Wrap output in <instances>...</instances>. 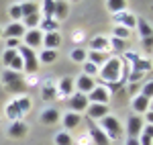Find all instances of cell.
<instances>
[{
	"instance_id": "5bb4252c",
	"label": "cell",
	"mask_w": 153,
	"mask_h": 145,
	"mask_svg": "<svg viewBox=\"0 0 153 145\" xmlns=\"http://www.w3.org/2000/svg\"><path fill=\"white\" fill-rule=\"evenodd\" d=\"M29 131V127L25 125L23 121H10V127H8V137L12 139H23Z\"/></svg>"
},
{
	"instance_id": "6da1fadb",
	"label": "cell",
	"mask_w": 153,
	"mask_h": 145,
	"mask_svg": "<svg viewBox=\"0 0 153 145\" xmlns=\"http://www.w3.org/2000/svg\"><path fill=\"white\" fill-rule=\"evenodd\" d=\"M123 61L118 57H108V59L102 63V68L98 70V76L104 80L106 84H114V82H120L123 80Z\"/></svg>"
},
{
	"instance_id": "ac0fdd59",
	"label": "cell",
	"mask_w": 153,
	"mask_h": 145,
	"mask_svg": "<svg viewBox=\"0 0 153 145\" xmlns=\"http://www.w3.org/2000/svg\"><path fill=\"white\" fill-rule=\"evenodd\" d=\"M61 45V35L55 33H43V47L45 49H57Z\"/></svg>"
},
{
	"instance_id": "4316f807",
	"label": "cell",
	"mask_w": 153,
	"mask_h": 145,
	"mask_svg": "<svg viewBox=\"0 0 153 145\" xmlns=\"http://www.w3.org/2000/svg\"><path fill=\"white\" fill-rule=\"evenodd\" d=\"M57 27H59V23L55 19H45V16H43V19L39 21V29H43L45 33H55Z\"/></svg>"
},
{
	"instance_id": "d6986e66",
	"label": "cell",
	"mask_w": 153,
	"mask_h": 145,
	"mask_svg": "<svg viewBox=\"0 0 153 145\" xmlns=\"http://www.w3.org/2000/svg\"><path fill=\"white\" fill-rule=\"evenodd\" d=\"M127 57H131V59H133L135 72H139V74L151 72V61H149V59H141V57H137V55H133V53H127Z\"/></svg>"
},
{
	"instance_id": "1f68e13d",
	"label": "cell",
	"mask_w": 153,
	"mask_h": 145,
	"mask_svg": "<svg viewBox=\"0 0 153 145\" xmlns=\"http://www.w3.org/2000/svg\"><path fill=\"white\" fill-rule=\"evenodd\" d=\"M90 47H92V51H106L108 49V39L106 37H94L90 41Z\"/></svg>"
},
{
	"instance_id": "c3c4849f",
	"label": "cell",
	"mask_w": 153,
	"mask_h": 145,
	"mask_svg": "<svg viewBox=\"0 0 153 145\" xmlns=\"http://www.w3.org/2000/svg\"><path fill=\"white\" fill-rule=\"evenodd\" d=\"M0 37H2V29H0Z\"/></svg>"
},
{
	"instance_id": "30bf717a",
	"label": "cell",
	"mask_w": 153,
	"mask_h": 145,
	"mask_svg": "<svg viewBox=\"0 0 153 145\" xmlns=\"http://www.w3.org/2000/svg\"><path fill=\"white\" fill-rule=\"evenodd\" d=\"M86 112H88V119L90 121H100L102 117L108 115V104H94V102H90Z\"/></svg>"
},
{
	"instance_id": "3957f363",
	"label": "cell",
	"mask_w": 153,
	"mask_h": 145,
	"mask_svg": "<svg viewBox=\"0 0 153 145\" xmlns=\"http://www.w3.org/2000/svg\"><path fill=\"white\" fill-rule=\"evenodd\" d=\"M16 51H19V55H21V59H23V70L27 74H37L39 72V59H37V53L35 49L27 47V45H19L16 47Z\"/></svg>"
},
{
	"instance_id": "ffe728a7",
	"label": "cell",
	"mask_w": 153,
	"mask_h": 145,
	"mask_svg": "<svg viewBox=\"0 0 153 145\" xmlns=\"http://www.w3.org/2000/svg\"><path fill=\"white\" fill-rule=\"evenodd\" d=\"M80 123H82V115L80 112H68L63 117V127L65 129H76V127H80Z\"/></svg>"
},
{
	"instance_id": "f35d334b",
	"label": "cell",
	"mask_w": 153,
	"mask_h": 145,
	"mask_svg": "<svg viewBox=\"0 0 153 145\" xmlns=\"http://www.w3.org/2000/svg\"><path fill=\"white\" fill-rule=\"evenodd\" d=\"M53 4H55V0H43V14H45V19H53Z\"/></svg>"
},
{
	"instance_id": "cb8c5ba5",
	"label": "cell",
	"mask_w": 153,
	"mask_h": 145,
	"mask_svg": "<svg viewBox=\"0 0 153 145\" xmlns=\"http://www.w3.org/2000/svg\"><path fill=\"white\" fill-rule=\"evenodd\" d=\"M86 59L90 61V63H94L96 68H98V65H102V63L108 59V55H106L104 51H90V53L86 55Z\"/></svg>"
},
{
	"instance_id": "d4e9b609",
	"label": "cell",
	"mask_w": 153,
	"mask_h": 145,
	"mask_svg": "<svg viewBox=\"0 0 153 145\" xmlns=\"http://www.w3.org/2000/svg\"><path fill=\"white\" fill-rule=\"evenodd\" d=\"M41 98L47 102V100H55L57 98V88H55V84H45L43 88H41Z\"/></svg>"
},
{
	"instance_id": "f1b7e54d",
	"label": "cell",
	"mask_w": 153,
	"mask_h": 145,
	"mask_svg": "<svg viewBox=\"0 0 153 145\" xmlns=\"http://www.w3.org/2000/svg\"><path fill=\"white\" fill-rule=\"evenodd\" d=\"M37 59H39V63H41V61H43V63H53V61L57 59V51H55V49H43L41 55H37Z\"/></svg>"
},
{
	"instance_id": "836d02e7",
	"label": "cell",
	"mask_w": 153,
	"mask_h": 145,
	"mask_svg": "<svg viewBox=\"0 0 153 145\" xmlns=\"http://www.w3.org/2000/svg\"><path fill=\"white\" fill-rule=\"evenodd\" d=\"M39 21H41V14L25 16V19H23V27H25V29H35V27H39Z\"/></svg>"
},
{
	"instance_id": "ab89813d",
	"label": "cell",
	"mask_w": 153,
	"mask_h": 145,
	"mask_svg": "<svg viewBox=\"0 0 153 145\" xmlns=\"http://www.w3.org/2000/svg\"><path fill=\"white\" fill-rule=\"evenodd\" d=\"M16 102H19V109H21V112H23V115H27V112L31 110V98H29V96L19 98Z\"/></svg>"
},
{
	"instance_id": "7402d4cb",
	"label": "cell",
	"mask_w": 153,
	"mask_h": 145,
	"mask_svg": "<svg viewBox=\"0 0 153 145\" xmlns=\"http://www.w3.org/2000/svg\"><path fill=\"white\" fill-rule=\"evenodd\" d=\"M21 6V14L25 16H31V14H39V4L37 2H33V0H27V2H23V4H19Z\"/></svg>"
},
{
	"instance_id": "7a4b0ae2",
	"label": "cell",
	"mask_w": 153,
	"mask_h": 145,
	"mask_svg": "<svg viewBox=\"0 0 153 145\" xmlns=\"http://www.w3.org/2000/svg\"><path fill=\"white\" fill-rule=\"evenodd\" d=\"M2 86H4V90L14 92V94L27 92V82H25V78L21 76V72L4 70V72H2Z\"/></svg>"
},
{
	"instance_id": "9c48e42d",
	"label": "cell",
	"mask_w": 153,
	"mask_h": 145,
	"mask_svg": "<svg viewBox=\"0 0 153 145\" xmlns=\"http://www.w3.org/2000/svg\"><path fill=\"white\" fill-rule=\"evenodd\" d=\"M88 131H90V137H92V141H94L96 145H110V139L106 137L104 131H102L94 121L88 123Z\"/></svg>"
},
{
	"instance_id": "2e32d148",
	"label": "cell",
	"mask_w": 153,
	"mask_h": 145,
	"mask_svg": "<svg viewBox=\"0 0 153 145\" xmlns=\"http://www.w3.org/2000/svg\"><path fill=\"white\" fill-rule=\"evenodd\" d=\"M114 21H117V25H123V27H127V29H135V23H137V19L131 14V12H117L114 14Z\"/></svg>"
},
{
	"instance_id": "bcb514c9",
	"label": "cell",
	"mask_w": 153,
	"mask_h": 145,
	"mask_svg": "<svg viewBox=\"0 0 153 145\" xmlns=\"http://www.w3.org/2000/svg\"><path fill=\"white\" fill-rule=\"evenodd\" d=\"M145 119H147V125H151V121H153V115L147 110V115H145Z\"/></svg>"
},
{
	"instance_id": "277c9868",
	"label": "cell",
	"mask_w": 153,
	"mask_h": 145,
	"mask_svg": "<svg viewBox=\"0 0 153 145\" xmlns=\"http://www.w3.org/2000/svg\"><path fill=\"white\" fill-rule=\"evenodd\" d=\"M104 135L112 141V139H120V135H123V127H120V121H118L117 117H112V115H106L100 119V125H98Z\"/></svg>"
},
{
	"instance_id": "4dcf8cb0",
	"label": "cell",
	"mask_w": 153,
	"mask_h": 145,
	"mask_svg": "<svg viewBox=\"0 0 153 145\" xmlns=\"http://www.w3.org/2000/svg\"><path fill=\"white\" fill-rule=\"evenodd\" d=\"M135 27L139 29V35H141V39H145V37H151V25L147 23L145 19H137Z\"/></svg>"
},
{
	"instance_id": "e0dca14e",
	"label": "cell",
	"mask_w": 153,
	"mask_h": 145,
	"mask_svg": "<svg viewBox=\"0 0 153 145\" xmlns=\"http://www.w3.org/2000/svg\"><path fill=\"white\" fill-rule=\"evenodd\" d=\"M149 109H151V100H149V98L141 96V94L133 98V110H135L137 115H143V112H147Z\"/></svg>"
},
{
	"instance_id": "e575fe53",
	"label": "cell",
	"mask_w": 153,
	"mask_h": 145,
	"mask_svg": "<svg viewBox=\"0 0 153 145\" xmlns=\"http://www.w3.org/2000/svg\"><path fill=\"white\" fill-rule=\"evenodd\" d=\"M55 145H74V139H71L70 133H57L55 135Z\"/></svg>"
},
{
	"instance_id": "b9f144b4",
	"label": "cell",
	"mask_w": 153,
	"mask_h": 145,
	"mask_svg": "<svg viewBox=\"0 0 153 145\" xmlns=\"http://www.w3.org/2000/svg\"><path fill=\"white\" fill-rule=\"evenodd\" d=\"M153 92V84H151V80H149V82H147V84L143 86V90H141V96H145V98H149V100H151V94Z\"/></svg>"
},
{
	"instance_id": "8992f818",
	"label": "cell",
	"mask_w": 153,
	"mask_h": 145,
	"mask_svg": "<svg viewBox=\"0 0 153 145\" xmlns=\"http://www.w3.org/2000/svg\"><path fill=\"white\" fill-rule=\"evenodd\" d=\"M86 96H88V102H94V104H108L110 92H108V88H104V86H94L92 92H88Z\"/></svg>"
},
{
	"instance_id": "d6a6232c",
	"label": "cell",
	"mask_w": 153,
	"mask_h": 145,
	"mask_svg": "<svg viewBox=\"0 0 153 145\" xmlns=\"http://www.w3.org/2000/svg\"><path fill=\"white\" fill-rule=\"evenodd\" d=\"M112 37H117V39H123V41H127L131 37V31L127 27H123V25H117L114 29H112Z\"/></svg>"
},
{
	"instance_id": "74e56055",
	"label": "cell",
	"mask_w": 153,
	"mask_h": 145,
	"mask_svg": "<svg viewBox=\"0 0 153 145\" xmlns=\"http://www.w3.org/2000/svg\"><path fill=\"white\" fill-rule=\"evenodd\" d=\"M108 47H112L114 51H125V49H127V41L112 37V41H108Z\"/></svg>"
},
{
	"instance_id": "d590c367",
	"label": "cell",
	"mask_w": 153,
	"mask_h": 145,
	"mask_svg": "<svg viewBox=\"0 0 153 145\" xmlns=\"http://www.w3.org/2000/svg\"><path fill=\"white\" fill-rule=\"evenodd\" d=\"M86 55H88V51H86V49H82V47H76L74 49V51H71V59L74 61H78V63H80V61H86Z\"/></svg>"
},
{
	"instance_id": "7bdbcfd3",
	"label": "cell",
	"mask_w": 153,
	"mask_h": 145,
	"mask_svg": "<svg viewBox=\"0 0 153 145\" xmlns=\"http://www.w3.org/2000/svg\"><path fill=\"white\" fill-rule=\"evenodd\" d=\"M21 45V39H6V49H16Z\"/></svg>"
},
{
	"instance_id": "484cf974",
	"label": "cell",
	"mask_w": 153,
	"mask_h": 145,
	"mask_svg": "<svg viewBox=\"0 0 153 145\" xmlns=\"http://www.w3.org/2000/svg\"><path fill=\"white\" fill-rule=\"evenodd\" d=\"M151 135H153V125H143V131L139 133V145H151Z\"/></svg>"
},
{
	"instance_id": "7dc6e473",
	"label": "cell",
	"mask_w": 153,
	"mask_h": 145,
	"mask_svg": "<svg viewBox=\"0 0 153 145\" xmlns=\"http://www.w3.org/2000/svg\"><path fill=\"white\" fill-rule=\"evenodd\" d=\"M65 2H80V0H65Z\"/></svg>"
},
{
	"instance_id": "7c38bea8",
	"label": "cell",
	"mask_w": 153,
	"mask_h": 145,
	"mask_svg": "<svg viewBox=\"0 0 153 145\" xmlns=\"http://www.w3.org/2000/svg\"><path fill=\"white\" fill-rule=\"evenodd\" d=\"M27 33V29L23 27V23H10L6 29H2V37L6 39H21Z\"/></svg>"
},
{
	"instance_id": "83f0119b",
	"label": "cell",
	"mask_w": 153,
	"mask_h": 145,
	"mask_svg": "<svg viewBox=\"0 0 153 145\" xmlns=\"http://www.w3.org/2000/svg\"><path fill=\"white\" fill-rule=\"evenodd\" d=\"M71 90H74V80L71 78H61L57 84V92L65 96V94H71Z\"/></svg>"
},
{
	"instance_id": "5b68a950",
	"label": "cell",
	"mask_w": 153,
	"mask_h": 145,
	"mask_svg": "<svg viewBox=\"0 0 153 145\" xmlns=\"http://www.w3.org/2000/svg\"><path fill=\"white\" fill-rule=\"evenodd\" d=\"M2 61L6 65V70H12V72H23V59L19 55L16 49H6L2 53Z\"/></svg>"
},
{
	"instance_id": "f546056e",
	"label": "cell",
	"mask_w": 153,
	"mask_h": 145,
	"mask_svg": "<svg viewBox=\"0 0 153 145\" xmlns=\"http://www.w3.org/2000/svg\"><path fill=\"white\" fill-rule=\"evenodd\" d=\"M106 8L110 12H123L127 8V0H106Z\"/></svg>"
},
{
	"instance_id": "60d3db41",
	"label": "cell",
	"mask_w": 153,
	"mask_h": 145,
	"mask_svg": "<svg viewBox=\"0 0 153 145\" xmlns=\"http://www.w3.org/2000/svg\"><path fill=\"white\" fill-rule=\"evenodd\" d=\"M96 74H98V68H96L94 63L86 61V63H84V76H90V78H94Z\"/></svg>"
},
{
	"instance_id": "603a6c76",
	"label": "cell",
	"mask_w": 153,
	"mask_h": 145,
	"mask_svg": "<svg viewBox=\"0 0 153 145\" xmlns=\"http://www.w3.org/2000/svg\"><path fill=\"white\" fill-rule=\"evenodd\" d=\"M6 117H8L10 121H21L23 112H21V109H19V102H16V100L8 102V106H6Z\"/></svg>"
},
{
	"instance_id": "52a82bcc",
	"label": "cell",
	"mask_w": 153,
	"mask_h": 145,
	"mask_svg": "<svg viewBox=\"0 0 153 145\" xmlns=\"http://www.w3.org/2000/svg\"><path fill=\"white\" fill-rule=\"evenodd\" d=\"M23 39H25V45L27 47H31V49L41 47L43 45V31H39V29H27Z\"/></svg>"
},
{
	"instance_id": "4fadbf2b",
	"label": "cell",
	"mask_w": 153,
	"mask_h": 145,
	"mask_svg": "<svg viewBox=\"0 0 153 145\" xmlns=\"http://www.w3.org/2000/svg\"><path fill=\"white\" fill-rule=\"evenodd\" d=\"M68 14H70V4L65 0H55V4H53V19L59 23V21H65Z\"/></svg>"
},
{
	"instance_id": "44dd1931",
	"label": "cell",
	"mask_w": 153,
	"mask_h": 145,
	"mask_svg": "<svg viewBox=\"0 0 153 145\" xmlns=\"http://www.w3.org/2000/svg\"><path fill=\"white\" fill-rule=\"evenodd\" d=\"M59 121V110L57 109H47L41 112V123L43 125H55Z\"/></svg>"
},
{
	"instance_id": "ee69618b",
	"label": "cell",
	"mask_w": 153,
	"mask_h": 145,
	"mask_svg": "<svg viewBox=\"0 0 153 145\" xmlns=\"http://www.w3.org/2000/svg\"><path fill=\"white\" fill-rule=\"evenodd\" d=\"M141 43H143V47L147 49V51H149V53H151V37H145V39H141Z\"/></svg>"
},
{
	"instance_id": "9a60e30c",
	"label": "cell",
	"mask_w": 153,
	"mask_h": 145,
	"mask_svg": "<svg viewBox=\"0 0 153 145\" xmlns=\"http://www.w3.org/2000/svg\"><path fill=\"white\" fill-rule=\"evenodd\" d=\"M94 86H96V82H94V78H90V76H80V78L76 80V88H78L80 94H88V92H92Z\"/></svg>"
},
{
	"instance_id": "8fae6325",
	"label": "cell",
	"mask_w": 153,
	"mask_h": 145,
	"mask_svg": "<svg viewBox=\"0 0 153 145\" xmlns=\"http://www.w3.org/2000/svg\"><path fill=\"white\" fill-rule=\"evenodd\" d=\"M68 104H70L71 112H82V110L88 109L90 102H88V96H86V94H80V92H78V94H71Z\"/></svg>"
},
{
	"instance_id": "8d00e7d4",
	"label": "cell",
	"mask_w": 153,
	"mask_h": 145,
	"mask_svg": "<svg viewBox=\"0 0 153 145\" xmlns=\"http://www.w3.org/2000/svg\"><path fill=\"white\" fill-rule=\"evenodd\" d=\"M8 14H10L12 23H21V19H23V14H21V6H19V4H12L10 8H8Z\"/></svg>"
},
{
	"instance_id": "f6af8a7d",
	"label": "cell",
	"mask_w": 153,
	"mask_h": 145,
	"mask_svg": "<svg viewBox=\"0 0 153 145\" xmlns=\"http://www.w3.org/2000/svg\"><path fill=\"white\" fill-rule=\"evenodd\" d=\"M127 145H139V141L133 139V137H129V139H127Z\"/></svg>"
},
{
	"instance_id": "ba28073f",
	"label": "cell",
	"mask_w": 153,
	"mask_h": 145,
	"mask_svg": "<svg viewBox=\"0 0 153 145\" xmlns=\"http://www.w3.org/2000/svg\"><path fill=\"white\" fill-rule=\"evenodd\" d=\"M143 125H145V121L141 119V115H131L129 123H127V133H129V137L137 139L139 133L143 131Z\"/></svg>"
}]
</instances>
